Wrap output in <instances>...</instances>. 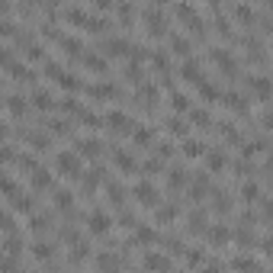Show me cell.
<instances>
[{"label":"cell","mask_w":273,"mask_h":273,"mask_svg":"<svg viewBox=\"0 0 273 273\" xmlns=\"http://www.w3.org/2000/svg\"><path fill=\"white\" fill-rule=\"evenodd\" d=\"M116 167H119L122 174H135V158H132V154H126V151H119V154H116Z\"/></svg>","instance_id":"13"},{"label":"cell","mask_w":273,"mask_h":273,"mask_svg":"<svg viewBox=\"0 0 273 273\" xmlns=\"http://www.w3.org/2000/svg\"><path fill=\"white\" fill-rule=\"evenodd\" d=\"M3 135H6V126H3V122H0V138H3Z\"/></svg>","instance_id":"37"},{"label":"cell","mask_w":273,"mask_h":273,"mask_svg":"<svg viewBox=\"0 0 273 273\" xmlns=\"http://www.w3.org/2000/svg\"><path fill=\"white\" fill-rule=\"evenodd\" d=\"M32 254H36L39 261H49V257H52V248H49V244H36V248H32Z\"/></svg>","instance_id":"29"},{"label":"cell","mask_w":273,"mask_h":273,"mask_svg":"<svg viewBox=\"0 0 273 273\" xmlns=\"http://www.w3.org/2000/svg\"><path fill=\"white\" fill-rule=\"evenodd\" d=\"M215 209H218V212H228V209H231V200H228V196H215Z\"/></svg>","instance_id":"32"},{"label":"cell","mask_w":273,"mask_h":273,"mask_svg":"<svg viewBox=\"0 0 273 273\" xmlns=\"http://www.w3.org/2000/svg\"><path fill=\"white\" fill-rule=\"evenodd\" d=\"M87 228H90L93 235H106V231L113 228V218H109L106 212H93L90 218H87Z\"/></svg>","instance_id":"4"},{"label":"cell","mask_w":273,"mask_h":273,"mask_svg":"<svg viewBox=\"0 0 273 273\" xmlns=\"http://www.w3.org/2000/svg\"><path fill=\"white\" fill-rule=\"evenodd\" d=\"M151 138H154V132H151V129L138 126V132H135V141H138V145H151Z\"/></svg>","instance_id":"23"},{"label":"cell","mask_w":273,"mask_h":273,"mask_svg":"<svg viewBox=\"0 0 273 273\" xmlns=\"http://www.w3.org/2000/svg\"><path fill=\"white\" fill-rule=\"evenodd\" d=\"M257 193H261V190H257V183H244V187H241V196H244L248 203H254Z\"/></svg>","instance_id":"26"},{"label":"cell","mask_w":273,"mask_h":273,"mask_svg":"<svg viewBox=\"0 0 273 273\" xmlns=\"http://www.w3.org/2000/svg\"><path fill=\"white\" fill-rule=\"evenodd\" d=\"M183 151H187V158H200V154L206 151V145H203V141H193V138H187V141H183Z\"/></svg>","instance_id":"17"},{"label":"cell","mask_w":273,"mask_h":273,"mask_svg":"<svg viewBox=\"0 0 273 273\" xmlns=\"http://www.w3.org/2000/svg\"><path fill=\"white\" fill-rule=\"evenodd\" d=\"M32 187H36V190H49L52 187V174H49V170H32Z\"/></svg>","instance_id":"12"},{"label":"cell","mask_w":273,"mask_h":273,"mask_svg":"<svg viewBox=\"0 0 273 273\" xmlns=\"http://www.w3.org/2000/svg\"><path fill=\"white\" fill-rule=\"evenodd\" d=\"M190 119L200 122V126H209V113H206V109H193V113H190Z\"/></svg>","instance_id":"30"},{"label":"cell","mask_w":273,"mask_h":273,"mask_svg":"<svg viewBox=\"0 0 273 273\" xmlns=\"http://www.w3.org/2000/svg\"><path fill=\"white\" fill-rule=\"evenodd\" d=\"M71 203H74V196L68 193V190H55V206H58V209H68Z\"/></svg>","instance_id":"22"},{"label":"cell","mask_w":273,"mask_h":273,"mask_svg":"<svg viewBox=\"0 0 273 273\" xmlns=\"http://www.w3.org/2000/svg\"><path fill=\"white\" fill-rule=\"evenodd\" d=\"M203 273H222V270H218V264H209V267L203 270Z\"/></svg>","instance_id":"36"},{"label":"cell","mask_w":273,"mask_h":273,"mask_svg":"<svg viewBox=\"0 0 273 273\" xmlns=\"http://www.w3.org/2000/svg\"><path fill=\"white\" fill-rule=\"evenodd\" d=\"M135 200L145 203V206H158V190L145 180V183H138V187H135Z\"/></svg>","instance_id":"5"},{"label":"cell","mask_w":273,"mask_h":273,"mask_svg":"<svg viewBox=\"0 0 273 273\" xmlns=\"http://www.w3.org/2000/svg\"><path fill=\"white\" fill-rule=\"evenodd\" d=\"M61 49L71 52V55H77L80 52V39L77 36H61Z\"/></svg>","instance_id":"20"},{"label":"cell","mask_w":273,"mask_h":273,"mask_svg":"<svg viewBox=\"0 0 273 273\" xmlns=\"http://www.w3.org/2000/svg\"><path fill=\"white\" fill-rule=\"evenodd\" d=\"M141 19H145V26H148V32L151 36H164V26H167V16H164V10L161 6H145L141 10Z\"/></svg>","instance_id":"1"},{"label":"cell","mask_w":273,"mask_h":273,"mask_svg":"<svg viewBox=\"0 0 273 273\" xmlns=\"http://www.w3.org/2000/svg\"><path fill=\"white\" fill-rule=\"evenodd\" d=\"M106 126L113 129V132H129V126H132V119H129L126 113H109V116H106Z\"/></svg>","instance_id":"7"},{"label":"cell","mask_w":273,"mask_h":273,"mask_svg":"<svg viewBox=\"0 0 273 273\" xmlns=\"http://www.w3.org/2000/svg\"><path fill=\"white\" fill-rule=\"evenodd\" d=\"M248 93H254L261 103H267V100H270V77H264V74L248 77Z\"/></svg>","instance_id":"2"},{"label":"cell","mask_w":273,"mask_h":273,"mask_svg":"<svg viewBox=\"0 0 273 273\" xmlns=\"http://www.w3.org/2000/svg\"><path fill=\"white\" fill-rule=\"evenodd\" d=\"M187 264H190V267H200V264H203V251L190 248V251H187Z\"/></svg>","instance_id":"27"},{"label":"cell","mask_w":273,"mask_h":273,"mask_svg":"<svg viewBox=\"0 0 273 273\" xmlns=\"http://www.w3.org/2000/svg\"><path fill=\"white\" fill-rule=\"evenodd\" d=\"M206 167L209 170H222L225 167V154L222 151H206Z\"/></svg>","instance_id":"16"},{"label":"cell","mask_w":273,"mask_h":273,"mask_svg":"<svg viewBox=\"0 0 273 273\" xmlns=\"http://www.w3.org/2000/svg\"><path fill=\"white\" fill-rule=\"evenodd\" d=\"M225 103H228V109H235V113H248V97L244 93H225Z\"/></svg>","instance_id":"8"},{"label":"cell","mask_w":273,"mask_h":273,"mask_svg":"<svg viewBox=\"0 0 273 273\" xmlns=\"http://www.w3.org/2000/svg\"><path fill=\"white\" fill-rule=\"evenodd\" d=\"M228 228H225V225H212V228H209V241H212V244H225V241H228Z\"/></svg>","instance_id":"15"},{"label":"cell","mask_w":273,"mask_h":273,"mask_svg":"<svg viewBox=\"0 0 273 273\" xmlns=\"http://www.w3.org/2000/svg\"><path fill=\"white\" fill-rule=\"evenodd\" d=\"M103 52H106V55H126V52H129V42H126V39H106V42H103Z\"/></svg>","instance_id":"10"},{"label":"cell","mask_w":273,"mask_h":273,"mask_svg":"<svg viewBox=\"0 0 273 273\" xmlns=\"http://www.w3.org/2000/svg\"><path fill=\"white\" fill-rule=\"evenodd\" d=\"M32 103H36L39 109H49L52 106V93L49 90H36V93H32Z\"/></svg>","instance_id":"21"},{"label":"cell","mask_w":273,"mask_h":273,"mask_svg":"<svg viewBox=\"0 0 273 273\" xmlns=\"http://www.w3.org/2000/svg\"><path fill=\"white\" fill-rule=\"evenodd\" d=\"M167 129H170V132H174V135H183V132H187L180 119H170V122H167Z\"/></svg>","instance_id":"34"},{"label":"cell","mask_w":273,"mask_h":273,"mask_svg":"<svg viewBox=\"0 0 273 273\" xmlns=\"http://www.w3.org/2000/svg\"><path fill=\"white\" fill-rule=\"evenodd\" d=\"M177 218V209L170 206V209H158V222H174Z\"/></svg>","instance_id":"31"},{"label":"cell","mask_w":273,"mask_h":273,"mask_svg":"<svg viewBox=\"0 0 273 273\" xmlns=\"http://www.w3.org/2000/svg\"><path fill=\"white\" fill-rule=\"evenodd\" d=\"M58 170H61V174L77 177V174H80V154H74V151H61V154H58Z\"/></svg>","instance_id":"3"},{"label":"cell","mask_w":273,"mask_h":273,"mask_svg":"<svg viewBox=\"0 0 273 273\" xmlns=\"http://www.w3.org/2000/svg\"><path fill=\"white\" fill-rule=\"evenodd\" d=\"M235 16L241 19V23H248V26H254V10L251 6H244V3H238L235 6Z\"/></svg>","instance_id":"19"},{"label":"cell","mask_w":273,"mask_h":273,"mask_svg":"<svg viewBox=\"0 0 273 273\" xmlns=\"http://www.w3.org/2000/svg\"><path fill=\"white\" fill-rule=\"evenodd\" d=\"M183 177H187V174H183V170H180V167H174V170H167V183H170V187H183Z\"/></svg>","instance_id":"24"},{"label":"cell","mask_w":273,"mask_h":273,"mask_svg":"<svg viewBox=\"0 0 273 273\" xmlns=\"http://www.w3.org/2000/svg\"><path fill=\"white\" fill-rule=\"evenodd\" d=\"M154 238H158V235H154L151 228H138V235H135V241L141 244V241H154Z\"/></svg>","instance_id":"33"},{"label":"cell","mask_w":273,"mask_h":273,"mask_svg":"<svg viewBox=\"0 0 273 273\" xmlns=\"http://www.w3.org/2000/svg\"><path fill=\"white\" fill-rule=\"evenodd\" d=\"M180 74H183V80H190V84H203V80H206V77H203V71H200V65H196L193 58H187L180 65Z\"/></svg>","instance_id":"6"},{"label":"cell","mask_w":273,"mask_h":273,"mask_svg":"<svg viewBox=\"0 0 273 273\" xmlns=\"http://www.w3.org/2000/svg\"><path fill=\"white\" fill-rule=\"evenodd\" d=\"M77 151L84 154V158H97V154H100V141L97 138H80L77 141Z\"/></svg>","instance_id":"9"},{"label":"cell","mask_w":273,"mask_h":273,"mask_svg":"<svg viewBox=\"0 0 273 273\" xmlns=\"http://www.w3.org/2000/svg\"><path fill=\"white\" fill-rule=\"evenodd\" d=\"M145 270L164 273V270H167V257H161V254H145Z\"/></svg>","instance_id":"11"},{"label":"cell","mask_w":273,"mask_h":273,"mask_svg":"<svg viewBox=\"0 0 273 273\" xmlns=\"http://www.w3.org/2000/svg\"><path fill=\"white\" fill-rule=\"evenodd\" d=\"M6 10H10V6H6V3H0V13H6Z\"/></svg>","instance_id":"38"},{"label":"cell","mask_w":273,"mask_h":273,"mask_svg":"<svg viewBox=\"0 0 273 273\" xmlns=\"http://www.w3.org/2000/svg\"><path fill=\"white\" fill-rule=\"evenodd\" d=\"M84 65L90 68V71H97V74L106 71V58H103V55H84Z\"/></svg>","instance_id":"14"},{"label":"cell","mask_w":273,"mask_h":273,"mask_svg":"<svg viewBox=\"0 0 273 273\" xmlns=\"http://www.w3.org/2000/svg\"><path fill=\"white\" fill-rule=\"evenodd\" d=\"M170 45L177 49V55H190V39L187 36H177L174 32V36H170Z\"/></svg>","instance_id":"18"},{"label":"cell","mask_w":273,"mask_h":273,"mask_svg":"<svg viewBox=\"0 0 273 273\" xmlns=\"http://www.w3.org/2000/svg\"><path fill=\"white\" fill-rule=\"evenodd\" d=\"M0 161H13V151H10V148H0Z\"/></svg>","instance_id":"35"},{"label":"cell","mask_w":273,"mask_h":273,"mask_svg":"<svg viewBox=\"0 0 273 273\" xmlns=\"http://www.w3.org/2000/svg\"><path fill=\"white\" fill-rule=\"evenodd\" d=\"M6 103H10V113H16V116L26 113V100H23V97H10Z\"/></svg>","instance_id":"25"},{"label":"cell","mask_w":273,"mask_h":273,"mask_svg":"<svg viewBox=\"0 0 273 273\" xmlns=\"http://www.w3.org/2000/svg\"><path fill=\"white\" fill-rule=\"evenodd\" d=\"M170 106H174V109H180V113H183V109L190 106V100L183 97V93H174V97H170Z\"/></svg>","instance_id":"28"}]
</instances>
